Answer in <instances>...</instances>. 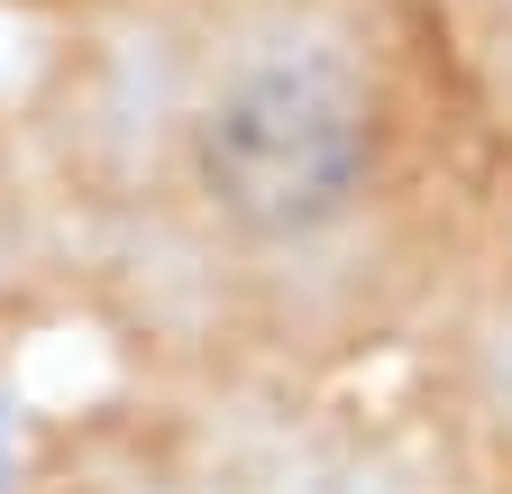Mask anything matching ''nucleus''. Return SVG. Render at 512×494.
Instances as JSON below:
<instances>
[{
  "label": "nucleus",
  "instance_id": "20e7f679",
  "mask_svg": "<svg viewBox=\"0 0 512 494\" xmlns=\"http://www.w3.org/2000/svg\"><path fill=\"white\" fill-rule=\"evenodd\" d=\"M147 0H0V28H19L28 46L37 37H64V28H101V19H128Z\"/></svg>",
  "mask_w": 512,
  "mask_h": 494
},
{
  "label": "nucleus",
  "instance_id": "7ed1b4c3",
  "mask_svg": "<svg viewBox=\"0 0 512 494\" xmlns=\"http://www.w3.org/2000/svg\"><path fill=\"white\" fill-rule=\"evenodd\" d=\"M430 10L448 19V37L467 46V65H476V83L494 92V110H503V129H512V0H430Z\"/></svg>",
  "mask_w": 512,
  "mask_h": 494
},
{
  "label": "nucleus",
  "instance_id": "f257e3e1",
  "mask_svg": "<svg viewBox=\"0 0 512 494\" xmlns=\"http://www.w3.org/2000/svg\"><path fill=\"white\" fill-rule=\"evenodd\" d=\"M0 101L110 385L512 449V129L430 0H147L37 37Z\"/></svg>",
  "mask_w": 512,
  "mask_h": 494
},
{
  "label": "nucleus",
  "instance_id": "f03ea898",
  "mask_svg": "<svg viewBox=\"0 0 512 494\" xmlns=\"http://www.w3.org/2000/svg\"><path fill=\"white\" fill-rule=\"evenodd\" d=\"M46 339H64V284H55V247H46L19 119L0 101V376H28V357Z\"/></svg>",
  "mask_w": 512,
  "mask_h": 494
}]
</instances>
